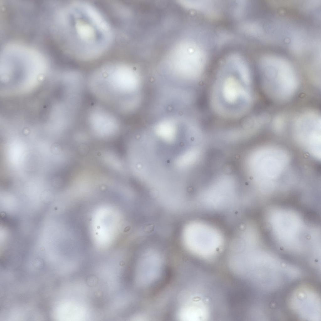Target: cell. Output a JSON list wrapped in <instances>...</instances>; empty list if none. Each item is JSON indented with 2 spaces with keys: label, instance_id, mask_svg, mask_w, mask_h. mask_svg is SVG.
<instances>
[{
  "label": "cell",
  "instance_id": "cell-1",
  "mask_svg": "<svg viewBox=\"0 0 321 321\" xmlns=\"http://www.w3.org/2000/svg\"><path fill=\"white\" fill-rule=\"evenodd\" d=\"M62 5L55 11L51 28L64 50L84 61L103 55L113 39L112 27L105 16L94 5L85 1Z\"/></svg>",
  "mask_w": 321,
  "mask_h": 321
},
{
  "label": "cell",
  "instance_id": "cell-2",
  "mask_svg": "<svg viewBox=\"0 0 321 321\" xmlns=\"http://www.w3.org/2000/svg\"><path fill=\"white\" fill-rule=\"evenodd\" d=\"M29 45L7 44L0 56V96H24L36 90L45 79L48 64L45 56Z\"/></svg>",
  "mask_w": 321,
  "mask_h": 321
},
{
  "label": "cell",
  "instance_id": "cell-3",
  "mask_svg": "<svg viewBox=\"0 0 321 321\" xmlns=\"http://www.w3.org/2000/svg\"><path fill=\"white\" fill-rule=\"evenodd\" d=\"M219 65L213 96L214 107L224 116H239L249 109L252 101L248 63L241 59L230 57Z\"/></svg>",
  "mask_w": 321,
  "mask_h": 321
},
{
  "label": "cell",
  "instance_id": "cell-4",
  "mask_svg": "<svg viewBox=\"0 0 321 321\" xmlns=\"http://www.w3.org/2000/svg\"><path fill=\"white\" fill-rule=\"evenodd\" d=\"M261 61L259 71L264 92L271 99L278 103L289 100L299 86L297 74L289 62L278 59Z\"/></svg>",
  "mask_w": 321,
  "mask_h": 321
},
{
  "label": "cell",
  "instance_id": "cell-5",
  "mask_svg": "<svg viewBox=\"0 0 321 321\" xmlns=\"http://www.w3.org/2000/svg\"><path fill=\"white\" fill-rule=\"evenodd\" d=\"M183 242L191 253L198 257L211 260L222 245L221 235L215 229L198 222L188 224L183 231Z\"/></svg>",
  "mask_w": 321,
  "mask_h": 321
},
{
  "label": "cell",
  "instance_id": "cell-6",
  "mask_svg": "<svg viewBox=\"0 0 321 321\" xmlns=\"http://www.w3.org/2000/svg\"><path fill=\"white\" fill-rule=\"evenodd\" d=\"M321 118L313 110L304 111L294 119L292 124L293 134L310 151L318 155L321 138Z\"/></svg>",
  "mask_w": 321,
  "mask_h": 321
},
{
  "label": "cell",
  "instance_id": "cell-7",
  "mask_svg": "<svg viewBox=\"0 0 321 321\" xmlns=\"http://www.w3.org/2000/svg\"><path fill=\"white\" fill-rule=\"evenodd\" d=\"M286 119L282 115L279 114L275 116L272 120V125L276 131L282 130L285 127Z\"/></svg>",
  "mask_w": 321,
  "mask_h": 321
},
{
  "label": "cell",
  "instance_id": "cell-8",
  "mask_svg": "<svg viewBox=\"0 0 321 321\" xmlns=\"http://www.w3.org/2000/svg\"><path fill=\"white\" fill-rule=\"evenodd\" d=\"M262 230L265 232H268L271 231V224L268 223L263 224L261 226Z\"/></svg>",
  "mask_w": 321,
  "mask_h": 321
}]
</instances>
